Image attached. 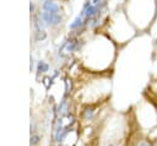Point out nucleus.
<instances>
[{"label":"nucleus","instance_id":"1","mask_svg":"<svg viewBox=\"0 0 157 146\" xmlns=\"http://www.w3.org/2000/svg\"><path fill=\"white\" fill-rule=\"evenodd\" d=\"M77 47V39L76 38H69L59 49V55L60 56H67L70 55Z\"/></svg>","mask_w":157,"mask_h":146},{"label":"nucleus","instance_id":"2","mask_svg":"<svg viewBox=\"0 0 157 146\" xmlns=\"http://www.w3.org/2000/svg\"><path fill=\"white\" fill-rule=\"evenodd\" d=\"M42 18H43V21L47 25H58L61 21V15H60V12H48V11H44L43 15H42Z\"/></svg>","mask_w":157,"mask_h":146},{"label":"nucleus","instance_id":"3","mask_svg":"<svg viewBox=\"0 0 157 146\" xmlns=\"http://www.w3.org/2000/svg\"><path fill=\"white\" fill-rule=\"evenodd\" d=\"M36 28H37V40H43L47 34H45V31L43 29V26L40 23V21L38 20V17H36Z\"/></svg>","mask_w":157,"mask_h":146},{"label":"nucleus","instance_id":"4","mask_svg":"<svg viewBox=\"0 0 157 146\" xmlns=\"http://www.w3.org/2000/svg\"><path fill=\"white\" fill-rule=\"evenodd\" d=\"M69 114V104H67V101L64 98L60 104H59V108H58V115L59 117H65Z\"/></svg>","mask_w":157,"mask_h":146},{"label":"nucleus","instance_id":"5","mask_svg":"<svg viewBox=\"0 0 157 146\" xmlns=\"http://www.w3.org/2000/svg\"><path fill=\"white\" fill-rule=\"evenodd\" d=\"M43 9H44V11H48V12H59V6L55 2L50 1V0H45L44 1Z\"/></svg>","mask_w":157,"mask_h":146},{"label":"nucleus","instance_id":"6","mask_svg":"<svg viewBox=\"0 0 157 146\" xmlns=\"http://www.w3.org/2000/svg\"><path fill=\"white\" fill-rule=\"evenodd\" d=\"M85 18H86V17H85V15H83V12H82V13L78 15V16L75 18V21L70 25V28H71V29H75V28H78L80 26H82L83 22H85Z\"/></svg>","mask_w":157,"mask_h":146},{"label":"nucleus","instance_id":"7","mask_svg":"<svg viewBox=\"0 0 157 146\" xmlns=\"http://www.w3.org/2000/svg\"><path fill=\"white\" fill-rule=\"evenodd\" d=\"M93 113H94V108H93V107H88V108H86V109L83 110V118H85L86 120H88V119L92 118Z\"/></svg>","mask_w":157,"mask_h":146},{"label":"nucleus","instance_id":"8","mask_svg":"<svg viewBox=\"0 0 157 146\" xmlns=\"http://www.w3.org/2000/svg\"><path fill=\"white\" fill-rule=\"evenodd\" d=\"M48 69H49V66L44 61H39L38 63V71L39 72H45V71H48Z\"/></svg>","mask_w":157,"mask_h":146},{"label":"nucleus","instance_id":"9","mask_svg":"<svg viewBox=\"0 0 157 146\" xmlns=\"http://www.w3.org/2000/svg\"><path fill=\"white\" fill-rule=\"evenodd\" d=\"M65 85H66V87H65V96H67V94L71 92V90H72V83H71V80L66 79V80H65Z\"/></svg>","mask_w":157,"mask_h":146},{"label":"nucleus","instance_id":"10","mask_svg":"<svg viewBox=\"0 0 157 146\" xmlns=\"http://www.w3.org/2000/svg\"><path fill=\"white\" fill-rule=\"evenodd\" d=\"M29 142H31V146H36V145L39 142V136H38V135H32Z\"/></svg>","mask_w":157,"mask_h":146},{"label":"nucleus","instance_id":"11","mask_svg":"<svg viewBox=\"0 0 157 146\" xmlns=\"http://www.w3.org/2000/svg\"><path fill=\"white\" fill-rule=\"evenodd\" d=\"M93 1H94V2H96V4H97V2H98V0H93Z\"/></svg>","mask_w":157,"mask_h":146}]
</instances>
